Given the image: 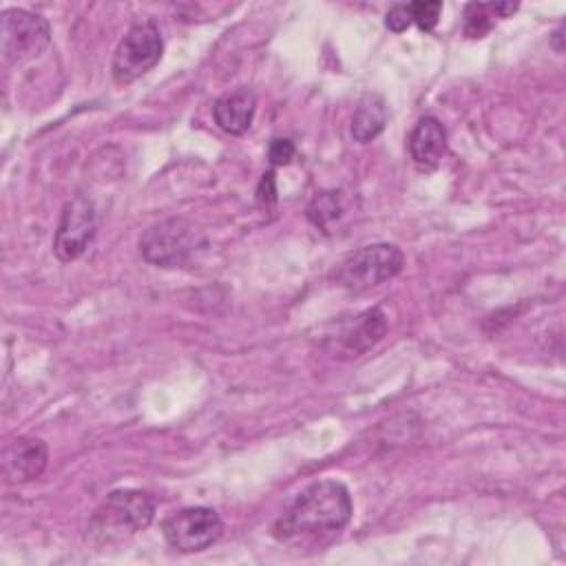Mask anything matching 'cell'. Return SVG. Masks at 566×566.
Here are the masks:
<instances>
[{"instance_id":"12","label":"cell","mask_w":566,"mask_h":566,"mask_svg":"<svg viewBox=\"0 0 566 566\" xmlns=\"http://www.w3.org/2000/svg\"><path fill=\"white\" fill-rule=\"evenodd\" d=\"M444 150H447V130L442 122L433 115L420 117L409 135V155L413 164L422 170H431L438 166Z\"/></svg>"},{"instance_id":"19","label":"cell","mask_w":566,"mask_h":566,"mask_svg":"<svg viewBox=\"0 0 566 566\" xmlns=\"http://www.w3.org/2000/svg\"><path fill=\"white\" fill-rule=\"evenodd\" d=\"M413 22L411 4H394L385 15V27L394 33H402Z\"/></svg>"},{"instance_id":"14","label":"cell","mask_w":566,"mask_h":566,"mask_svg":"<svg viewBox=\"0 0 566 566\" xmlns=\"http://www.w3.org/2000/svg\"><path fill=\"white\" fill-rule=\"evenodd\" d=\"M343 197L338 190H321L307 203V219L321 232H329L332 226L343 217Z\"/></svg>"},{"instance_id":"5","label":"cell","mask_w":566,"mask_h":566,"mask_svg":"<svg viewBox=\"0 0 566 566\" xmlns=\"http://www.w3.org/2000/svg\"><path fill=\"white\" fill-rule=\"evenodd\" d=\"M199 241V232L186 219L172 217L150 226L139 237V252L150 265L177 268L195 254Z\"/></svg>"},{"instance_id":"10","label":"cell","mask_w":566,"mask_h":566,"mask_svg":"<svg viewBox=\"0 0 566 566\" xmlns=\"http://www.w3.org/2000/svg\"><path fill=\"white\" fill-rule=\"evenodd\" d=\"M49 462V449L44 440L33 436H18L4 444L2 473L7 482H29L44 473Z\"/></svg>"},{"instance_id":"4","label":"cell","mask_w":566,"mask_h":566,"mask_svg":"<svg viewBox=\"0 0 566 566\" xmlns=\"http://www.w3.org/2000/svg\"><path fill=\"white\" fill-rule=\"evenodd\" d=\"M161 53H164V40H161L159 27L150 18L133 22L113 53V64H111L113 82L119 86L135 82L137 77L146 75L150 69L159 64Z\"/></svg>"},{"instance_id":"20","label":"cell","mask_w":566,"mask_h":566,"mask_svg":"<svg viewBox=\"0 0 566 566\" xmlns=\"http://www.w3.org/2000/svg\"><path fill=\"white\" fill-rule=\"evenodd\" d=\"M517 2H491V9H493V15L495 18H509L511 13L517 11Z\"/></svg>"},{"instance_id":"7","label":"cell","mask_w":566,"mask_h":566,"mask_svg":"<svg viewBox=\"0 0 566 566\" xmlns=\"http://www.w3.org/2000/svg\"><path fill=\"white\" fill-rule=\"evenodd\" d=\"M161 531L170 548L179 553H199L221 537L223 520L210 506H188L168 515Z\"/></svg>"},{"instance_id":"18","label":"cell","mask_w":566,"mask_h":566,"mask_svg":"<svg viewBox=\"0 0 566 566\" xmlns=\"http://www.w3.org/2000/svg\"><path fill=\"white\" fill-rule=\"evenodd\" d=\"M276 195H279V192H276L274 170H268V172H263V177H261V181H259V188H256V203H259V208L272 210V208L276 206V201H279Z\"/></svg>"},{"instance_id":"17","label":"cell","mask_w":566,"mask_h":566,"mask_svg":"<svg viewBox=\"0 0 566 566\" xmlns=\"http://www.w3.org/2000/svg\"><path fill=\"white\" fill-rule=\"evenodd\" d=\"M294 153H296V146H294L292 139L274 137L270 142V148H268V159H270L272 166H285V164L292 161Z\"/></svg>"},{"instance_id":"15","label":"cell","mask_w":566,"mask_h":566,"mask_svg":"<svg viewBox=\"0 0 566 566\" xmlns=\"http://www.w3.org/2000/svg\"><path fill=\"white\" fill-rule=\"evenodd\" d=\"M491 2H469L462 15V31L467 38H484L493 27Z\"/></svg>"},{"instance_id":"8","label":"cell","mask_w":566,"mask_h":566,"mask_svg":"<svg viewBox=\"0 0 566 566\" xmlns=\"http://www.w3.org/2000/svg\"><path fill=\"white\" fill-rule=\"evenodd\" d=\"M97 230L95 206L86 197H73L64 203L62 217L53 237V252L60 261L69 263L80 259L93 243Z\"/></svg>"},{"instance_id":"1","label":"cell","mask_w":566,"mask_h":566,"mask_svg":"<svg viewBox=\"0 0 566 566\" xmlns=\"http://www.w3.org/2000/svg\"><path fill=\"white\" fill-rule=\"evenodd\" d=\"M354 504L345 484L336 480H318L303 489L287 511L272 524L279 542H294L338 533L352 520Z\"/></svg>"},{"instance_id":"3","label":"cell","mask_w":566,"mask_h":566,"mask_svg":"<svg viewBox=\"0 0 566 566\" xmlns=\"http://www.w3.org/2000/svg\"><path fill=\"white\" fill-rule=\"evenodd\" d=\"M405 265V254L394 243H371L352 252L334 270V281L349 292H365L394 279Z\"/></svg>"},{"instance_id":"11","label":"cell","mask_w":566,"mask_h":566,"mask_svg":"<svg viewBox=\"0 0 566 566\" xmlns=\"http://www.w3.org/2000/svg\"><path fill=\"white\" fill-rule=\"evenodd\" d=\"M254 113H256V95L252 88H245V86L223 93L212 106L214 124L228 135H243L252 126Z\"/></svg>"},{"instance_id":"2","label":"cell","mask_w":566,"mask_h":566,"mask_svg":"<svg viewBox=\"0 0 566 566\" xmlns=\"http://www.w3.org/2000/svg\"><path fill=\"white\" fill-rule=\"evenodd\" d=\"M155 504L148 493L137 489H117L95 509L88 522V535L99 544H119L150 526Z\"/></svg>"},{"instance_id":"9","label":"cell","mask_w":566,"mask_h":566,"mask_svg":"<svg viewBox=\"0 0 566 566\" xmlns=\"http://www.w3.org/2000/svg\"><path fill=\"white\" fill-rule=\"evenodd\" d=\"M387 334V316L380 307L365 310L336 336L327 338V349L336 358H356L369 352Z\"/></svg>"},{"instance_id":"6","label":"cell","mask_w":566,"mask_h":566,"mask_svg":"<svg viewBox=\"0 0 566 566\" xmlns=\"http://www.w3.org/2000/svg\"><path fill=\"white\" fill-rule=\"evenodd\" d=\"M51 42L49 22L31 13L27 9H4L2 11V29H0V46L2 60L7 66L24 64L38 57Z\"/></svg>"},{"instance_id":"13","label":"cell","mask_w":566,"mask_h":566,"mask_svg":"<svg viewBox=\"0 0 566 566\" xmlns=\"http://www.w3.org/2000/svg\"><path fill=\"white\" fill-rule=\"evenodd\" d=\"M387 124V104L380 95L376 93H367L352 117V137L358 144H367L371 139H376L382 128Z\"/></svg>"},{"instance_id":"16","label":"cell","mask_w":566,"mask_h":566,"mask_svg":"<svg viewBox=\"0 0 566 566\" xmlns=\"http://www.w3.org/2000/svg\"><path fill=\"white\" fill-rule=\"evenodd\" d=\"M409 4H411L413 22L420 27V31H433L440 20L442 2L440 0H420V2H409Z\"/></svg>"}]
</instances>
